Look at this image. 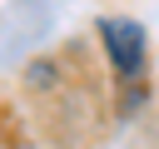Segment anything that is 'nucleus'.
<instances>
[{"label": "nucleus", "mask_w": 159, "mask_h": 149, "mask_svg": "<svg viewBox=\"0 0 159 149\" xmlns=\"http://www.w3.org/2000/svg\"><path fill=\"white\" fill-rule=\"evenodd\" d=\"M99 40H104L109 70H114L124 84H139L144 60H149V35H144V25L129 20V15H104V20H99Z\"/></svg>", "instance_id": "1"}, {"label": "nucleus", "mask_w": 159, "mask_h": 149, "mask_svg": "<svg viewBox=\"0 0 159 149\" xmlns=\"http://www.w3.org/2000/svg\"><path fill=\"white\" fill-rule=\"evenodd\" d=\"M25 134H30V124L15 114L10 99H0V149H25Z\"/></svg>", "instance_id": "2"}]
</instances>
